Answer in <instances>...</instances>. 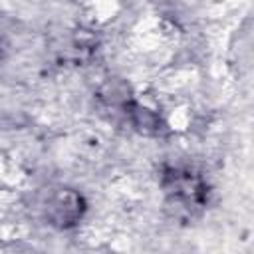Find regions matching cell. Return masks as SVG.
<instances>
[{"label":"cell","mask_w":254,"mask_h":254,"mask_svg":"<svg viewBox=\"0 0 254 254\" xmlns=\"http://www.w3.org/2000/svg\"><path fill=\"white\" fill-rule=\"evenodd\" d=\"M167 192H171L175 198L187 202V204H196L204 196V185L189 171H171L167 175Z\"/></svg>","instance_id":"6da1fadb"}]
</instances>
